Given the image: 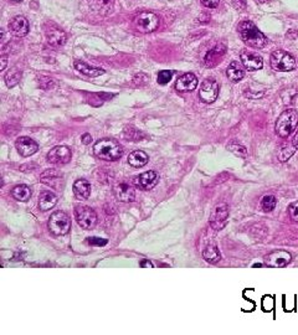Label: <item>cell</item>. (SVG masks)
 <instances>
[{
  "instance_id": "obj_24",
  "label": "cell",
  "mask_w": 298,
  "mask_h": 335,
  "mask_svg": "<svg viewBox=\"0 0 298 335\" xmlns=\"http://www.w3.org/2000/svg\"><path fill=\"white\" fill-rule=\"evenodd\" d=\"M226 76H228L229 80L233 81V82H240V81L244 78V76H245V71H244L240 62L233 61V62L229 65L228 70H226Z\"/></svg>"
},
{
  "instance_id": "obj_38",
  "label": "cell",
  "mask_w": 298,
  "mask_h": 335,
  "mask_svg": "<svg viewBox=\"0 0 298 335\" xmlns=\"http://www.w3.org/2000/svg\"><path fill=\"white\" fill-rule=\"evenodd\" d=\"M147 81H148V76L144 75V73H139V75H136L133 77V83L137 86L146 85Z\"/></svg>"
},
{
  "instance_id": "obj_30",
  "label": "cell",
  "mask_w": 298,
  "mask_h": 335,
  "mask_svg": "<svg viewBox=\"0 0 298 335\" xmlns=\"http://www.w3.org/2000/svg\"><path fill=\"white\" fill-rule=\"evenodd\" d=\"M277 200L274 195H265L261 200V209L265 212H271L276 207Z\"/></svg>"
},
{
  "instance_id": "obj_20",
  "label": "cell",
  "mask_w": 298,
  "mask_h": 335,
  "mask_svg": "<svg viewBox=\"0 0 298 335\" xmlns=\"http://www.w3.org/2000/svg\"><path fill=\"white\" fill-rule=\"evenodd\" d=\"M46 39L47 42L51 45V46H62V45L66 44V40H67V35H66L65 31H62L58 27H51L46 31Z\"/></svg>"
},
{
  "instance_id": "obj_26",
  "label": "cell",
  "mask_w": 298,
  "mask_h": 335,
  "mask_svg": "<svg viewBox=\"0 0 298 335\" xmlns=\"http://www.w3.org/2000/svg\"><path fill=\"white\" fill-rule=\"evenodd\" d=\"M149 161V157L143 151H134L128 156V164L133 168H142Z\"/></svg>"
},
{
  "instance_id": "obj_40",
  "label": "cell",
  "mask_w": 298,
  "mask_h": 335,
  "mask_svg": "<svg viewBox=\"0 0 298 335\" xmlns=\"http://www.w3.org/2000/svg\"><path fill=\"white\" fill-rule=\"evenodd\" d=\"M201 4L204 5L205 7H210V9H214L219 5L220 0H200Z\"/></svg>"
},
{
  "instance_id": "obj_36",
  "label": "cell",
  "mask_w": 298,
  "mask_h": 335,
  "mask_svg": "<svg viewBox=\"0 0 298 335\" xmlns=\"http://www.w3.org/2000/svg\"><path fill=\"white\" fill-rule=\"evenodd\" d=\"M289 214H290V217H291V219L294 220V221L298 222V201L294 202V204L290 205Z\"/></svg>"
},
{
  "instance_id": "obj_35",
  "label": "cell",
  "mask_w": 298,
  "mask_h": 335,
  "mask_svg": "<svg viewBox=\"0 0 298 335\" xmlns=\"http://www.w3.org/2000/svg\"><path fill=\"white\" fill-rule=\"evenodd\" d=\"M39 83H40V87H41L42 90H50V88L53 86L52 78L46 77V76H40Z\"/></svg>"
},
{
  "instance_id": "obj_4",
  "label": "cell",
  "mask_w": 298,
  "mask_h": 335,
  "mask_svg": "<svg viewBox=\"0 0 298 335\" xmlns=\"http://www.w3.org/2000/svg\"><path fill=\"white\" fill-rule=\"evenodd\" d=\"M160 19L157 14L152 11H142L137 14L133 19V26L137 31L142 34H149L159 27Z\"/></svg>"
},
{
  "instance_id": "obj_18",
  "label": "cell",
  "mask_w": 298,
  "mask_h": 335,
  "mask_svg": "<svg viewBox=\"0 0 298 335\" xmlns=\"http://www.w3.org/2000/svg\"><path fill=\"white\" fill-rule=\"evenodd\" d=\"M198 86V78L194 73H184L178 78L177 83H175V88L178 92H192L197 88Z\"/></svg>"
},
{
  "instance_id": "obj_33",
  "label": "cell",
  "mask_w": 298,
  "mask_h": 335,
  "mask_svg": "<svg viewBox=\"0 0 298 335\" xmlns=\"http://www.w3.org/2000/svg\"><path fill=\"white\" fill-rule=\"evenodd\" d=\"M124 137H126L128 141H142V138L144 137L143 133H141V132L136 131L134 128H127L126 131H124Z\"/></svg>"
},
{
  "instance_id": "obj_39",
  "label": "cell",
  "mask_w": 298,
  "mask_h": 335,
  "mask_svg": "<svg viewBox=\"0 0 298 335\" xmlns=\"http://www.w3.org/2000/svg\"><path fill=\"white\" fill-rule=\"evenodd\" d=\"M231 4L236 10H245L248 6L246 0H231Z\"/></svg>"
},
{
  "instance_id": "obj_11",
  "label": "cell",
  "mask_w": 298,
  "mask_h": 335,
  "mask_svg": "<svg viewBox=\"0 0 298 335\" xmlns=\"http://www.w3.org/2000/svg\"><path fill=\"white\" fill-rule=\"evenodd\" d=\"M291 260H292L291 253L284 250H279L269 253V255L265 257V265L269 266V267L271 268H282L286 267V266L291 262Z\"/></svg>"
},
{
  "instance_id": "obj_10",
  "label": "cell",
  "mask_w": 298,
  "mask_h": 335,
  "mask_svg": "<svg viewBox=\"0 0 298 335\" xmlns=\"http://www.w3.org/2000/svg\"><path fill=\"white\" fill-rule=\"evenodd\" d=\"M71 157H72V152H71V149L68 147L57 146L51 149L46 158L47 162L51 164L63 166V164H67L71 161Z\"/></svg>"
},
{
  "instance_id": "obj_17",
  "label": "cell",
  "mask_w": 298,
  "mask_h": 335,
  "mask_svg": "<svg viewBox=\"0 0 298 335\" xmlns=\"http://www.w3.org/2000/svg\"><path fill=\"white\" fill-rule=\"evenodd\" d=\"M9 29L12 35H15L16 37H24L29 32V21L26 20V17L17 15L10 20Z\"/></svg>"
},
{
  "instance_id": "obj_42",
  "label": "cell",
  "mask_w": 298,
  "mask_h": 335,
  "mask_svg": "<svg viewBox=\"0 0 298 335\" xmlns=\"http://www.w3.org/2000/svg\"><path fill=\"white\" fill-rule=\"evenodd\" d=\"M139 265H141V267H143V268H152L153 267V265L149 262L148 260H143L141 263H139Z\"/></svg>"
},
{
  "instance_id": "obj_8",
  "label": "cell",
  "mask_w": 298,
  "mask_h": 335,
  "mask_svg": "<svg viewBox=\"0 0 298 335\" xmlns=\"http://www.w3.org/2000/svg\"><path fill=\"white\" fill-rule=\"evenodd\" d=\"M219 96V83L214 78L204 81L199 90V97L204 103L215 102Z\"/></svg>"
},
{
  "instance_id": "obj_6",
  "label": "cell",
  "mask_w": 298,
  "mask_h": 335,
  "mask_svg": "<svg viewBox=\"0 0 298 335\" xmlns=\"http://www.w3.org/2000/svg\"><path fill=\"white\" fill-rule=\"evenodd\" d=\"M71 220L63 211H55L49 219V230L52 235L63 236L70 232Z\"/></svg>"
},
{
  "instance_id": "obj_5",
  "label": "cell",
  "mask_w": 298,
  "mask_h": 335,
  "mask_svg": "<svg viewBox=\"0 0 298 335\" xmlns=\"http://www.w3.org/2000/svg\"><path fill=\"white\" fill-rule=\"evenodd\" d=\"M271 67L277 72H290L296 68L297 62L291 54L285 50H276L270 57Z\"/></svg>"
},
{
  "instance_id": "obj_28",
  "label": "cell",
  "mask_w": 298,
  "mask_h": 335,
  "mask_svg": "<svg viewBox=\"0 0 298 335\" xmlns=\"http://www.w3.org/2000/svg\"><path fill=\"white\" fill-rule=\"evenodd\" d=\"M11 195L15 200L17 201H27L31 197V189L27 185H16L14 189L11 190Z\"/></svg>"
},
{
  "instance_id": "obj_1",
  "label": "cell",
  "mask_w": 298,
  "mask_h": 335,
  "mask_svg": "<svg viewBox=\"0 0 298 335\" xmlns=\"http://www.w3.org/2000/svg\"><path fill=\"white\" fill-rule=\"evenodd\" d=\"M238 31L241 40L250 47L262 49V47H265L267 45V37L260 31L259 27L254 22L249 21V20L239 24Z\"/></svg>"
},
{
  "instance_id": "obj_45",
  "label": "cell",
  "mask_w": 298,
  "mask_h": 335,
  "mask_svg": "<svg viewBox=\"0 0 298 335\" xmlns=\"http://www.w3.org/2000/svg\"><path fill=\"white\" fill-rule=\"evenodd\" d=\"M257 1H260V2H267V1H269V0H257Z\"/></svg>"
},
{
  "instance_id": "obj_29",
  "label": "cell",
  "mask_w": 298,
  "mask_h": 335,
  "mask_svg": "<svg viewBox=\"0 0 298 335\" xmlns=\"http://www.w3.org/2000/svg\"><path fill=\"white\" fill-rule=\"evenodd\" d=\"M21 76L22 72L19 70V68L16 67L10 68V70L6 72V75H5V83H6V86L9 88L15 87V86L20 82V80H21Z\"/></svg>"
},
{
  "instance_id": "obj_9",
  "label": "cell",
  "mask_w": 298,
  "mask_h": 335,
  "mask_svg": "<svg viewBox=\"0 0 298 335\" xmlns=\"http://www.w3.org/2000/svg\"><path fill=\"white\" fill-rule=\"evenodd\" d=\"M229 207L225 204H219L214 207L210 215V226L216 231L223 230L228 223Z\"/></svg>"
},
{
  "instance_id": "obj_12",
  "label": "cell",
  "mask_w": 298,
  "mask_h": 335,
  "mask_svg": "<svg viewBox=\"0 0 298 335\" xmlns=\"http://www.w3.org/2000/svg\"><path fill=\"white\" fill-rule=\"evenodd\" d=\"M113 194L116 199L121 202H133L136 200V191L127 182H119L113 187Z\"/></svg>"
},
{
  "instance_id": "obj_32",
  "label": "cell",
  "mask_w": 298,
  "mask_h": 335,
  "mask_svg": "<svg viewBox=\"0 0 298 335\" xmlns=\"http://www.w3.org/2000/svg\"><path fill=\"white\" fill-rule=\"evenodd\" d=\"M295 152H296V147L294 146V144H289V146H285L284 148L281 149V152H280L279 154V161L280 162H286L289 161L290 158H291L292 156L295 154Z\"/></svg>"
},
{
  "instance_id": "obj_27",
  "label": "cell",
  "mask_w": 298,
  "mask_h": 335,
  "mask_svg": "<svg viewBox=\"0 0 298 335\" xmlns=\"http://www.w3.org/2000/svg\"><path fill=\"white\" fill-rule=\"evenodd\" d=\"M203 257L206 262L211 263V265H215V263L220 262L221 255L219 248L215 245H209L204 248L203 251Z\"/></svg>"
},
{
  "instance_id": "obj_13",
  "label": "cell",
  "mask_w": 298,
  "mask_h": 335,
  "mask_svg": "<svg viewBox=\"0 0 298 335\" xmlns=\"http://www.w3.org/2000/svg\"><path fill=\"white\" fill-rule=\"evenodd\" d=\"M40 181H41L42 184L47 185V186L52 187V189L60 190L63 184L62 174L55 169L45 170V171L40 175Z\"/></svg>"
},
{
  "instance_id": "obj_22",
  "label": "cell",
  "mask_w": 298,
  "mask_h": 335,
  "mask_svg": "<svg viewBox=\"0 0 298 335\" xmlns=\"http://www.w3.org/2000/svg\"><path fill=\"white\" fill-rule=\"evenodd\" d=\"M73 65H75V68L78 71V72L87 76V77H98V76L103 75L104 73V70H102V68L87 65V63L82 62V61H75Z\"/></svg>"
},
{
  "instance_id": "obj_44",
  "label": "cell",
  "mask_w": 298,
  "mask_h": 335,
  "mask_svg": "<svg viewBox=\"0 0 298 335\" xmlns=\"http://www.w3.org/2000/svg\"><path fill=\"white\" fill-rule=\"evenodd\" d=\"M294 144L295 147H296V149H298V133L296 134V136H295V138H294Z\"/></svg>"
},
{
  "instance_id": "obj_21",
  "label": "cell",
  "mask_w": 298,
  "mask_h": 335,
  "mask_svg": "<svg viewBox=\"0 0 298 335\" xmlns=\"http://www.w3.org/2000/svg\"><path fill=\"white\" fill-rule=\"evenodd\" d=\"M73 192L78 200H87L91 195V184L85 179H78L73 182Z\"/></svg>"
},
{
  "instance_id": "obj_34",
  "label": "cell",
  "mask_w": 298,
  "mask_h": 335,
  "mask_svg": "<svg viewBox=\"0 0 298 335\" xmlns=\"http://www.w3.org/2000/svg\"><path fill=\"white\" fill-rule=\"evenodd\" d=\"M173 77V73L168 70H163L160 71L159 75H158V83L159 85H167V83L170 82Z\"/></svg>"
},
{
  "instance_id": "obj_3",
  "label": "cell",
  "mask_w": 298,
  "mask_h": 335,
  "mask_svg": "<svg viewBox=\"0 0 298 335\" xmlns=\"http://www.w3.org/2000/svg\"><path fill=\"white\" fill-rule=\"evenodd\" d=\"M298 124V113L295 110H286L282 112L276 122V134L281 138H287L294 133Z\"/></svg>"
},
{
  "instance_id": "obj_2",
  "label": "cell",
  "mask_w": 298,
  "mask_h": 335,
  "mask_svg": "<svg viewBox=\"0 0 298 335\" xmlns=\"http://www.w3.org/2000/svg\"><path fill=\"white\" fill-rule=\"evenodd\" d=\"M93 154L102 161L116 162L123 156V148L114 139L104 138L96 142L93 146Z\"/></svg>"
},
{
  "instance_id": "obj_7",
  "label": "cell",
  "mask_w": 298,
  "mask_h": 335,
  "mask_svg": "<svg viewBox=\"0 0 298 335\" xmlns=\"http://www.w3.org/2000/svg\"><path fill=\"white\" fill-rule=\"evenodd\" d=\"M75 219L83 230H92L97 223V214L90 206H76Z\"/></svg>"
},
{
  "instance_id": "obj_46",
  "label": "cell",
  "mask_w": 298,
  "mask_h": 335,
  "mask_svg": "<svg viewBox=\"0 0 298 335\" xmlns=\"http://www.w3.org/2000/svg\"><path fill=\"white\" fill-rule=\"evenodd\" d=\"M12 1H17V2H19V1H22V0H12Z\"/></svg>"
},
{
  "instance_id": "obj_19",
  "label": "cell",
  "mask_w": 298,
  "mask_h": 335,
  "mask_svg": "<svg viewBox=\"0 0 298 335\" xmlns=\"http://www.w3.org/2000/svg\"><path fill=\"white\" fill-rule=\"evenodd\" d=\"M226 54V46L224 44L216 45L215 47L210 50L208 54L205 55L204 58V63H205L206 67H215L219 62L221 61V58L224 57V55Z\"/></svg>"
},
{
  "instance_id": "obj_23",
  "label": "cell",
  "mask_w": 298,
  "mask_h": 335,
  "mask_svg": "<svg viewBox=\"0 0 298 335\" xmlns=\"http://www.w3.org/2000/svg\"><path fill=\"white\" fill-rule=\"evenodd\" d=\"M91 7L99 15H108L112 11L114 5V0H88Z\"/></svg>"
},
{
  "instance_id": "obj_37",
  "label": "cell",
  "mask_w": 298,
  "mask_h": 335,
  "mask_svg": "<svg viewBox=\"0 0 298 335\" xmlns=\"http://www.w3.org/2000/svg\"><path fill=\"white\" fill-rule=\"evenodd\" d=\"M108 241L106 238H99V237H90L87 238V243L91 246H106Z\"/></svg>"
},
{
  "instance_id": "obj_14",
  "label": "cell",
  "mask_w": 298,
  "mask_h": 335,
  "mask_svg": "<svg viewBox=\"0 0 298 335\" xmlns=\"http://www.w3.org/2000/svg\"><path fill=\"white\" fill-rule=\"evenodd\" d=\"M15 146H16V149L20 156L24 157V158L32 156L39 149V146H37L36 142L34 139L29 138V137H20L16 141V143H15Z\"/></svg>"
},
{
  "instance_id": "obj_16",
  "label": "cell",
  "mask_w": 298,
  "mask_h": 335,
  "mask_svg": "<svg viewBox=\"0 0 298 335\" xmlns=\"http://www.w3.org/2000/svg\"><path fill=\"white\" fill-rule=\"evenodd\" d=\"M240 58L243 65L249 71H257L264 67V60L259 54H255L251 51H244L241 52Z\"/></svg>"
},
{
  "instance_id": "obj_31",
  "label": "cell",
  "mask_w": 298,
  "mask_h": 335,
  "mask_svg": "<svg viewBox=\"0 0 298 335\" xmlns=\"http://www.w3.org/2000/svg\"><path fill=\"white\" fill-rule=\"evenodd\" d=\"M228 149L231 152V153L235 154L236 157H240V158H246L248 157V151L244 146L239 144L238 142H231L230 144L228 146Z\"/></svg>"
},
{
  "instance_id": "obj_41",
  "label": "cell",
  "mask_w": 298,
  "mask_h": 335,
  "mask_svg": "<svg viewBox=\"0 0 298 335\" xmlns=\"http://www.w3.org/2000/svg\"><path fill=\"white\" fill-rule=\"evenodd\" d=\"M81 142H82V144H85V146H88V144L92 142V137H91L88 133H85L82 136V138H81Z\"/></svg>"
},
{
  "instance_id": "obj_15",
  "label": "cell",
  "mask_w": 298,
  "mask_h": 335,
  "mask_svg": "<svg viewBox=\"0 0 298 335\" xmlns=\"http://www.w3.org/2000/svg\"><path fill=\"white\" fill-rule=\"evenodd\" d=\"M158 180H159V176H158L157 172L153 171V170H149V171H146L143 174L136 176L134 184L141 190H150L158 184Z\"/></svg>"
},
{
  "instance_id": "obj_43",
  "label": "cell",
  "mask_w": 298,
  "mask_h": 335,
  "mask_svg": "<svg viewBox=\"0 0 298 335\" xmlns=\"http://www.w3.org/2000/svg\"><path fill=\"white\" fill-rule=\"evenodd\" d=\"M0 61H1V70H5V67H6V55H1Z\"/></svg>"
},
{
  "instance_id": "obj_25",
  "label": "cell",
  "mask_w": 298,
  "mask_h": 335,
  "mask_svg": "<svg viewBox=\"0 0 298 335\" xmlns=\"http://www.w3.org/2000/svg\"><path fill=\"white\" fill-rule=\"evenodd\" d=\"M56 202H57V197H56V195L53 194V192L45 190V191H42L41 194H40L39 207L40 210H42V211H47V210L52 209V207L56 205Z\"/></svg>"
}]
</instances>
